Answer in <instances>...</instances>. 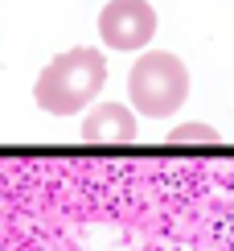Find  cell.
Wrapping results in <instances>:
<instances>
[{
    "instance_id": "obj_1",
    "label": "cell",
    "mask_w": 234,
    "mask_h": 251,
    "mask_svg": "<svg viewBox=\"0 0 234 251\" xmlns=\"http://www.w3.org/2000/svg\"><path fill=\"white\" fill-rule=\"evenodd\" d=\"M103 82H107V62H103V54L91 50V46H74L66 54H58L37 75L33 99L49 116H78L103 91Z\"/></svg>"
},
{
    "instance_id": "obj_2",
    "label": "cell",
    "mask_w": 234,
    "mask_h": 251,
    "mask_svg": "<svg viewBox=\"0 0 234 251\" xmlns=\"http://www.w3.org/2000/svg\"><path fill=\"white\" fill-rule=\"evenodd\" d=\"M127 95H132L136 116H177L189 95V70L185 62L168 50H144L136 66L127 70Z\"/></svg>"
},
{
    "instance_id": "obj_3",
    "label": "cell",
    "mask_w": 234,
    "mask_h": 251,
    "mask_svg": "<svg viewBox=\"0 0 234 251\" xmlns=\"http://www.w3.org/2000/svg\"><path fill=\"white\" fill-rule=\"evenodd\" d=\"M99 33L107 50H144L156 33V13L148 0H111L107 8L99 13Z\"/></svg>"
},
{
    "instance_id": "obj_4",
    "label": "cell",
    "mask_w": 234,
    "mask_h": 251,
    "mask_svg": "<svg viewBox=\"0 0 234 251\" xmlns=\"http://www.w3.org/2000/svg\"><path fill=\"white\" fill-rule=\"evenodd\" d=\"M82 140L91 144H127L136 140V111L123 103H99L87 120H82Z\"/></svg>"
},
{
    "instance_id": "obj_5",
    "label": "cell",
    "mask_w": 234,
    "mask_h": 251,
    "mask_svg": "<svg viewBox=\"0 0 234 251\" xmlns=\"http://www.w3.org/2000/svg\"><path fill=\"white\" fill-rule=\"evenodd\" d=\"M168 140L181 144V140H218V128H210V124H181V128L168 132Z\"/></svg>"
}]
</instances>
